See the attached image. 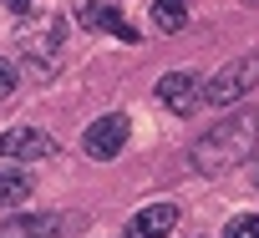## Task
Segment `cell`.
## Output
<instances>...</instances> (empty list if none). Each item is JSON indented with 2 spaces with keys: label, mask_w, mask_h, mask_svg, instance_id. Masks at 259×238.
Returning <instances> with one entry per match:
<instances>
[{
  "label": "cell",
  "mask_w": 259,
  "mask_h": 238,
  "mask_svg": "<svg viewBox=\"0 0 259 238\" xmlns=\"http://www.w3.org/2000/svg\"><path fill=\"white\" fill-rule=\"evenodd\" d=\"M61 233V218L56 213H21L0 228V238H56Z\"/></svg>",
  "instance_id": "9"
},
{
  "label": "cell",
  "mask_w": 259,
  "mask_h": 238,
  "mask_svg": "<svg viewBox=\"0 0 259 238\" xmlns=\"http://www.w3.org/2000/svg\"><path fill=\"white\" fill-rule=\"evenodd\" d=\"M153 21H158V31H183L188 26V0H158L153 6Z\"/></svg>",
  "instance_id": "10"
},
{
  "label": "cell",
  "mask_w": 259,
  "mask_h": 238,
  "mask_svg": "<svg viewBox=\"0 0 259 238\" xmlns=\"http://www.w3.org/2000/svg\"><path fill=\"white\" fill-rule=\"evenodd\" d=\"M76 21H81L87 31H112V36H122L127 46H138V26L122 21L117 0H76Z\"/></svg>",
  "instance_id": "6"
},
{
  "label": "cell",
  "mask_w": 259,
  "mask_h": 238,
  "mask_svg": "<svg viewBox=\"0 0 259 238\" xmlns=\"http://www.w3.org/2000/svg\"><path fill=\"white\" fill-rule=\"evenodd\" d=\"M224 238H259V213H239V218H229Z\"/></svg>",
  "instance_id": "12"
},
{
  "label": "cell",
  "mask_w": 259,
  "mask_h": 238,
  "mask_svg": "<svg viewBox=\"0 0 259 238\" xmlns=\"http://www.w3.org/2000/svg\"><path fill=\"white\" fill-rule=\"evenodd\" d=\"M158 101H163L168 111L188 116V111L203 101V86H198V76H193V71H168V76L158 81Z\"/></svg>",
  "instance_id": "7"
},
{
  "label": "cell",
  "mask_w": 259,
  "mask_h": 238,
  "mask_svg": "<svg viewBox=\"0 0 259 238\" xmlns=\"http://www.w3.org/2000/svg\"><path fill=\"white\" fill-rule=\"evenodd\" d=\"M11 91H16V66H11V61H0V101H6Z\"/></svg>",
  "instance_id": "13"
},
{
  "label": "cell",
  "mask_w": 259,
  "mask_h": 238,
  "mask_svg": "<svg viewBox=\"0 0 259 238\" xmlns=\"http://www.w3.org/2000/svg\"><path fill=\"white\" fill-rule=\"evenodd\" d=\"M178 228V203H148L133 213V223H127V238H168Z\"/></svg>",
  "instance_id": "8"
},
{
  "label": "cell",
  "mask_w": 259,
  "mask_h": 238,
  "mask_svg": "<svg viewBox=\"0 0 259 238\" xmlns=\"http://www.w3.org/2000/svg\"><path fill=\"white\" fill-rule=\"evenodd\" d=\"M61 142L41 127H11V132H0V157H11V162H36V157H56Z\"/></svg>",
  "instance_id": "5"
},
{
  "label": "cell",
  "mask_w": 259,
  "mask_h": 238,
  "mask_svg": "<svg viewBox=\"0 0 259 238\" xmlns=\"http://www.w3.org/2000/svg\"><path fill=\"white\" fill-rule=\"evenodd\" d=\"M259 147V111H234L224 122H213V132H203L193 142V167L198 172H229V167H244Z\"/></svg>",
  "instance_id": "1"
},
{
  "label": "cell",
  "mask_w": 259,
  "mask_h": 238,
  "mask_svg": "<svg viewBox=\"0 0 259 238\" xmlns=\"http://www.w3.org/2000/svg\"><path fill=\"white\" fill-rule=\"evenodd\" d=\"M61 41H66V21H61V16H36L31 26H21L16 51H21V61H31L36 71H56Z\"/></svg>",
  "instance_id": "2"
},
{
  "label": "cell",
  "mask_w": 259,
  "mask_h": 238,
  "mask_svg": "<svg viewBox=\"0 0 259 238\" xmlns=\"http://www.w3.org/2000/svg\"><path fill=\"white\" fill-rule=\"evenodd\" d=\"M26 6H31V0H11V11H26Z\"/></svg>",
  "instance_id": "14"
},
{
  "label": "cell",
  "mask_w": 259,
  "mask_h": 238,
  "mask_svg": "<svg viewBox=\"0 0 259 238\" xmlns=\"http://www.w3.org/2000/svg\"><path fill=\"white\" fill-rule=\"evenodd\" d=\"M254 81H259V56H239V61H229V66H219V71L208 76L203 101H213V106H234L244 91H254Z\"/></svg>",
  "instance_id": "3"
},
{
  "label": "cell",
  "mask_w": 259,
  "mask_h": 238,
  "mask_svg": "<svg viewBox=\"0 0 259 238\" xmlns=\"http://www.w3.org/2000/svg\"><path fill=\"white\" fill-rule=\"evenodd\" d=\"M127 132H133V122H127L122 111H107V116H97V122L87 127L81 152H87V157H97V162H107V157H117V152L127 147Z\"/></svg>",
  "instance_id": "4"
},
{
  "label": "cell",
  "mask_w": 259,
  "mask_h": 238,
  "mask_svg": "<svg viewBox=\"0 0 259 238\" xmlns=\"http://www.w3.org/2000/svg\"><path fill=\"white\" fill-rule=\"evenodd\" d=\"M26 198H31L26 172H0V203H26Z\"/></svg>",
  "instance_id": "11"
}]
</instances>
